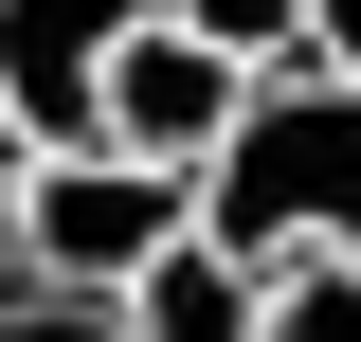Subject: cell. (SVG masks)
<instances>
[{
    "label": "cell",
    "instance_id": "5",
    "mask_svg": "<svg viewBox=\"0 0 361 342\" xmlns=\"http://www.w3.org/2000/svg\"><path fill=\"white\" fill-rule=\"evenodd\" d=\"M109 324H127V342H271V289H253L235 253H199V234H180V253L145 270V289L109 306Z\"/></svg>",
    "mask_w": 361,
    "mask_h": 342
},
{
    "label": "cell",
    "instance_id": "9",
    "mask_svg": "<svg viewBox=\"0 0 361 342\" xmlns=\"http://www.w3.org/2000/svg\"><path fill=\"white\" fill-rule=\"evenodd\" d=\"M307 72H343V90H361V0H307Z\"/></svg>",
    "mask_w": 361,
    "mask_h": 342
},
{
    "label": "cell",
    "instance_id": "8",
    "mask_svg": "<svg viewBox=\"0 0 361 342\" xmlns=\"http://www.w3.org/2000/svg\"><path fill=\"white\" fill-rule=\"evenodd\" d=\"M0 342H127L109 306H54V289H0Z\"/></svg>",
    "mask_w": 361,
    "mask_h": 342
},
{
    "label": "cell",
    "instance_id": "2",
    "mask_svg": "<svg viewBox=\"0 0 361 342\" xmlns=\"http://www.w3.org/2000/svg\"><path fill=\"white\" fill-rule=\"evenodd\" d=\"M180 234H199V180H145L109 144H73V163L18 180V289H54V306H127Z\"/></svg>",
    "mask_w": 361,
    "mask_h": 342
},
{
    "label": "cell",
    "instance_id": "4",
    "mask_svg": "<svg viewBox=\"0 0 361 342\" xmlns=\"http://www.w3.org/2000/svg\"><path fill=\"white\" fill-rule=\"evenodd\" d=\"M145 18H163V0H0V127L37 144V163H73Z\"/></svg>",
    "mask_w": 361,
    "mask_h": 342
},
{
    "label": "cell",
    "instance_id": "6",
    "mask_svg": "<svg viewBox=\"0 0 361 342\" xmlns=\"http://www.w3.org/2000/svg\"><path fill=\"white\" fill-rule=\"evenodd\" d=\"M163 18H180L199 54H235L253 90H289V72H307V0H163Z\"/></svg>",
    "mask_w": 361,
    "mask_h": 342
},
{
    "label": "cell",
    "instance_id": "1",
    "mask_svg": "<svg viewBox=\"0 0 361 342\" xmlns=\"http://www.w3.org/2000/svg\"><path fill=\"white\" fill-rule=\"evenodd\" d=\"M199 253H235L253 289H271V270H307V253L361 270V90H343V72L253 90V127H235L217 180H199Z\"/></svg>",
    "mask_w": 361,
    "mask_h": 342
},
{
    "label": "cell",
    "instance_id": "3",
    "mask_svg": "<svg viewBox=\"0 0 361 342\" xmlns=\"http://www.w3.org/2000/svg\"><path fill=\"white\" fill-rule=\"evenodd\" d=\"M235 127H253V72H235V54H199L180 18H145L127 72H109V108H90V144H109V163H145V180H217Z\"/></svg>",
    "mask_w": 361,
    "mask_h": 342
},
{
    "label": "cell",
    "instance_id": "10",
    "mask_svg": "<svg viewBox=\"0 0 361 342\" xmlns=\"http://www.w3.org/2000/svg\"><path fill=\"white\" fill-rule=\"evenodd\" d=\"M18 180H37V144L0 127V289H18Z\"/></svg>",
    "mask_w": 361,
    "mask_h": 342
},
{
    "label": "cell",
    "instance_id": "7",
    "mask_svg": "<svg viewBox=\"0 0 361 342\" xmlns=\"http://www.w3.org/2000/svg\"><path fill=\"white\" fill-rule=\"evenodd\" d=\"M271 342H361V270H343V253L271 270Z\"/></svg>",
    "mask_w": 361,
    "mask_h": 342
}]
</instances>
